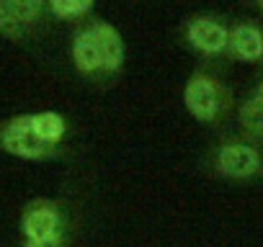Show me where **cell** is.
Instances as JSON below:
<instances>
[{
    "label": "cell",
    "instance_id": "obj_8",
    "mask_svg": "<svg viewBox=\"0 0 263 247\" xmlns=\"http://www.w3.org/2000/svg\"><path fill=\"white\" fill-rule=\"evenodd\" d=\"M31 127H34V134L54 147L57 142H62V134H65V118L54 111H44V113H31Z\"/></svg>",
    "mask_w": 263,
    "mask_h": 247
},
{
    "label": "cell",
    "instance_id": "obj_9",
    "mask_svg": "<svg viewBox=\"0 0 263 247\" xmlns=\"http://www.w3.org/2000/svg\"><path fill=\"white\" fill-rule=\"evenodd\" d=\"M72 57L80 72H93L101 67V54H98V44L93 31H83L75 36V47H72Z\"/></svg>",
    "mask_w": 263,
    "mask_h": 247
},
{
    "label": "cell",
    "instance_id": "obj_3",
    "mask_svg": "<svg viewBox=\"0 0 263 247\" xmlns=\"http://www.w3.org/2000/svg\"><path fill=\"white\" fill-rule=\"evenodd\" d=\"M60 224H62V219L52 201H34L24 211V219H21V227H24V234L29 242L60 237Z\"/></svg>",
    "mask_w": 263,
    "mask_h": 247
},
{
    "label": "cell",
    "instance_id": "obj_15",
    "mask_svg": "<svg viewBox=\"0 0 263 247\" xmlns=\"http://www.w3.org/2000/svg\"><path fill=\"white\" fill-rule=\"evenodd\" d=\"M255 100H260L263 103V83L258 85V90H255Z\"/></svg>",
    "mask_w": 263,
    "mask_h": 247
},
{
    "label": "cell",
    "instance_id": "obj_16",
    "mask_svg": "<svg viewBox=\"0 0 263 247\" xmlns=\"http://www.w3.org/2000/svg\"><path fill=\"white\" fill-rule=\"evenodd\" d=\"M258 8H260V13H263V3H258Z\"/></svg>",
    "mask_w": 263,
    "mask_h": 247
},
{
    "label": "cell",
    "instance_id": "obj_6",
    "mask_svg": "<svg viewBox=\"0 0 263 247\" xmlns=\"http://www.w3.org/2000/svg\"><path fill=\"white\" fill-rule=\"evenodd\" d=\"M98 44V54H101V67L103 70H119V65L124 62V42L119 36V31L111 24H98L96 29H90Z\"/></svg>",
    "mask_w": 263,
    "mask_h": 247
},
{
    "label": "cell",
    "instance_id": "obj_2",
    "mask_svg": "<svg viewBox=\"0 0 263 247\" xmlns=\"http://www.w3.org/2000/svg\"><path fill=\"white\" fill-rule=\"evenodd\" d=\"M186 108L199 118V121H214L219 113V88L212 77L206 75H196L189 80L186 93H183Z\"/></svg>",
    "mask_w": 263,
    "mask_h": 247
},
{
    "label": "cell",
    "instance_id": "obj_12",
    "mask_svg": "<svg viewBox=\"0 0 263 247\" xmlns=\"http://www.w3.org/2000/svg\"><path fill=\"white\" fill-rule=\"evenodd\" d=\"M54 16H62V18H75V16H83L93 8V3L88 0H54L49 6Z\"/></svg>",
    "mask_w": 263,
    "mask_h": 247
},
{
    "label": "cell",
    "instance_id": "obj_7",
    "mask_svg": "<svg viewBox=\"0 0 263 247\" xmlns=\"http://www.w3.org/2000/svg\"><path fill=\"white\" fill-rule=\"evenodd\" d=\"M230 49L245 59V62H255L263 57V31L250 26V24H240L230 31Z\"/></svg>",
    "mask_w": 263,
    "mask_h": 247
},
{
    "label": "cell",
    "instance_id": "obj_10",
    "mask_svg": "<svg viewBox=\"0 0 263 247\" xmlns=\"http://www.w3.org/2000/svg\"><path fill=\"white\" fill-rule=\"evenodd\" d=\"M240 123L253 134V137H263V103L250 98L248 103H242L240 108Z\"/></svg>",
    "mask_w": 263,
    "mask_h": 247
},
{
    "label": "cell",
    "instance_id": "obj_4",
    "mask_svg": "<svg viewBox=\"0 0 263 247\" xmlns=\"http://www.w3.org/2000/svg\"><path fill=\"white\" fill-rule=\"evenodd\" d=\"M217 168L227 178H250L260 170V155L248 145H224L217 155Z\"/></svg>",
    "mask_w": 263,
    "mask_h": 247
},
{
    "label": "cell",
    "instance_id": "obj_11",
    "mask_svg": "<svg viewBox=\"0 0 263 247\" xmlns=\"http://www.w3.org/2000/svg\"><path fill=\"white\" fill-rule=\"evenodd\" d=\"M8 8H11V13L16 16V21L24 26V29H29V26H34L36 24V18H39V13H42V3H36V0H8Z\"/></svg>",
    "mask_w": 263,
    "mask_h": 247
},
{
    "label": "cell",
    "instance_id": "obj_1",
    "mask_svg": "<svg viewBox=\"0 0 263 247\" xmlns=\"http://www.w3.org/2000/svg\"><path fill=\"white\" fill-rule=\"evenodd\" d=\"M0 147L16 157H26V160H44L54 152V147L44 145L34 134L31 116H18V118L8 121L6 129L0 132Z\"/></svg>",
    "mask_w": 263,
    "mask_h": 247
},
{
    "label": "cell",
    "instance_id": "obj_5",
    "mask_svg": "<svg viewBox=\"0 0 263 247\" xmlns=\"http://www.w3.org/2000/svg\"><path fill=\"white\" fill-rule=\"evenodd\" d=\"M186 36L204 54H219L230 47V31L212 18H194L186 29Z\"/></svg>",
    "mask_w": 263,
    "mask_h": 247
},
{
    "label": "cell",
    "instance_id": "obj_14",
    "mask_svg": "<svg viewBox=\"0 0 263 247\" xmlns=\"http://www.w3.org/2000/svg\"><path fill=\"white\" fill-rule=\"evenodd\" d=\"M24 247H62V234L52 239H39V242H26Z\"/></svg>",
    "mask_w": 263,
    "mask_h": 247
},
{
    "label": "cell",
    "instance_id": "obj_13",
    "mask_svg": "<svg viewBox=\"0 0 263 247\" xmlns=\"http://www.w3.org/2000/svg\"><path fill=\"white\" fill-rule=\"evenodd\" d=\"M0 34H6V36H24L26 34V29L11 13L8 0H0Z\"/></svg>",
    "mask_w": 263,
    "mask_h": 247
}]
</instances>
